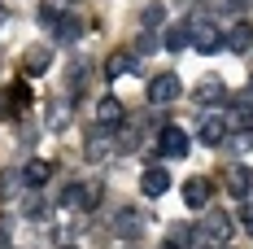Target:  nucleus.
Here are the masks:
<instances>
[{
  "mask_svg": "<svg viewBox=\"0 0 253 249\" xmlns=\"http://www.w3.org/2000/svg\"><path fill=\"white\" fill-rule=\"evenodd\" d=\"M188 26H192V49L197 52H218L223 49V31H218V22L210 18V13H197V18H188Z\"/></svg>",
  "mask_w": 253,
  "mask_h": 249,
  "instance_id": "f257e3e1",
  "label": "nucleus"
},
{
  "mask_svg": "<svg viewBox=\"0 0 253 249\" xmlns=\"http://www.w3.org/2000/svg\"><path fill=\"white\" fill-rule=\"evenodd\" d=\"M183 97V83H179V75H153L149 79V105H175V100Z\"/></svg>",
  "mask_w": 253,
  "mask_h": 249,
  "instance_id": "f03ea898",
  "label": "nucleus"
},
{
  "mask_svg": "<svg viewBox=\"0 0 253 249\" xmlns=\"http://www.w3.org/2000/svg\"><path fill=\"white\" fill-rule=\"evenodd\" d=\"M201 214H205V219H201V232L210 236V245H227V236H231L227 210H218V205H205Z\"/></svg>",
  "mask_w": 253,
  "mask_h": 249,
  "instance_id": "7ed1b4c3",
  "label": "nucleus"
},
{
  "mask_svg": "<svg viewBox=\"0 0 253 249\" xmlns=\"http://www.w3.org/2000/svg\"><path fill=\"white\" fill-rule=\"evenodd\" d=\"M109 227H114V236H123V241H135V236L144 232V214H140L135 205H123V210H114Z\"/></svg>",
  "mask_w": 253,
  "mask_h": 249,
  "instance_id": "20e7f679",
  "label": "nucleus"
},
{
  "mask_svg": "<svg viewBox=\"0 0 253 249\" xmlns=\"http://www.w3.org/2000/svg\"><path fill=\"white\" fill-rule=\"evenodd\" d=\"M188 149H192L188 131H179V127H162L157 131V153L162 157H188Z\"/></svg>",
  "mask_w": 253,
  "mask_h": 249,
  "instance_id": "39448f33",
  "label": "nucleus"
},
{
  "mask_svg": "<svg viewBox=\"0 0 253 249\" xmlns=\"http://www.w3.org/2000/svg\"><path fill=\"white\" fill-rule=\"evenodd\" d=\"M197 140H201L205 149H218V145L227 140V118H218V114H201V123H197Z\"/></svg>",
  "mask_w": 253,
  "mask_h": 249,
  "instance_id": "423d86ee",
  "label": "nucleus"
},
{
  "mask_svg": "<svg viewBox=\"0 0 253 249\" xmlns=\"http://www.w3.org/2000/svg\"><path fill=\"white\" fill-rule=\"evenodd\" d=\"M83 149H87V157H92V162H101L105 153H114V149H118V145H114V127L96 123L92 131H87V140H83Z\"/></svg>",
  "mask_w": 253,
  "mask_h": 249,
  "instance_id": "0eeeda50",
  "label": "nucleus"
},
{
  "mask_svg": "<svg viewBox=\"0 0 253 249\" xmlns=\"http://www.w3.org/2000/svg\"><path fill=\"white\" fill-rule=\"evenodd\" d=\"M192 100L197 105H223L227 100V88H223V79L218 75H205L197 88H192Z\"/></svg>",
  "mask_w": 253,
  "mask_h": 249,
  "instance_id": "6e6552de",
  "label": "nucleus"
},
{
  "mask_svg": "<svg viewBox=\"0 0 253 249\" xmlns=\"http://www.w3.org/2000/svg\"><path fill=\"white\" fill-rule=\"evenodd\" d=\"M48 66H52V49L48 44H31V49H26V57H22V70L26 75H48Z\"/></svg>",
  "mask_w": 253,
  "mask_h": 249,
  "instance_id": "1a4fd4ad",
  "label": "nucleus"
},
{
  "mask_svg": "<svg viewBox=\"0 0 253 249\" xmlns=\"http://www.w3.org/2000/svg\"><path fill=\"white\" fill-rule=\"evenodd\" d=\"M183 205H188V210H205V205H210V179H205V175H192V179L183 184Z\"/></svg>",
  "mask_w": 253,
  "mask_h": 249,
  "instance_id": "9d476101",
  "label": "nucleus"
},
{
  "mask_svg": "<svg viewBox=\"0 0 253 249\" xmlns=\"http://www.w3.org/2000/svg\"><path fill=\"white\" fill-rule=\"evenodd\" d=\"M140 188H144V197H162V193L170 188V171H166V166H144Z\"/></svg>",
  "mask_w": 253,
  "mask_h": 249,
  "instance_id": "9b49d317",
  "label": "nucleus"
},
{
  "mask_svg": "<svg viewBox=\"0 0 253 249\" xmlns=\"http://www.w3.org/2000/svg\"><path fill=\"white\" fill-rule=\"evenodd\" d=\"M223 44H227L231 52H240V57H245V52L253 49V26L245 22V18H236V26H231L227 35H223Z\"/></svg>",
  "mask_w": 253,
  "mask_h": 249,
  "instance_id": "f8f14e48",
  "label": "nucleus"
},
{
  "mask_svg": "<svg viewBox=\"0 0 253 249\" xmlns=\"http://www.w3.org/2000/svg\"><path fill=\"white\" fill-rule=\"evenodd\" d=\"M249 123H253V92H240V97L231 100V123H227V131L236 127V131H249Z\"/></svg>",
  "mask_w": 253,
  "mask_h": 249,
  "instance_id": "ddd939ff",
  "label": "nucleus"
},
{
  "mask_svg": "<svg viewBox=\"0 0 253 249\" xmlns=\"http://www.w3.org/2000/svg\"><path fill=\"white\" fill-rule=\"evenodd\" d=\"M227 188H231V197H236V201H249L253 171H249V166H227Z\"/></svg>",
  "mask_w": 253,
  "mask_h": 249,
  "instance_id": "4468645a",
  "label": "nucleus"
},
{
  "mask_svg": "<svg viewBox=\"0 0 253 249\" xmlns=\"http://www.w3.org/2000/svg\"><path fill=\"white\" fill-rule=\"evenodd\" d=\"M52 179V162H44V157H31L22 166V184L26 188H40V184H48Z\"/></svg>",
  "mask_w": 253,
  "mask_h": 249,
  "instance_id": "2eb2a0df",
  "label": "nucleus"
},
{
  "mask_svg": "<svg viewBox=\"0 0 253 249\" xmlns=\"http://www.w3.org/2000/svg\"><path fill=\"white\" fill-rule=\"evenodd\" d=\"M126 114H123V100L118 97H101L96 100V123H105V127H118Z\"/></svg>",
  "mask_w": 253,
  "mask_h": 249,
  "instance_id": "dca6fc26",
  "label": "nucleus"
},
{
  "mask_svg": "<svg viewBox=\"0 0 253 249\" xmlns=\"http://www.w3.org/2000/svg\"><path fill=\"white\" fill-rule=\"evenodd\" d=\"M162 44H166L170 52H183L188 44H192V26H188V22H175V26H166V40H162Z\"/></svg>",
  "mask_w": 253,
  "mask_h": 249,
  "instance_id": "f3484780",
  "label": "nucleus"
},
{
  "mask_svg": "<svg viewBox=\"0 0 253 249\" xmlns=\"http://www.w3.org/2000/svg\"><path fill=\"white\" fill-rule=\"evenodd\" d=\"M123 75H135V57L131 52H114L105 61V79H123Z\"/></svg>",
  "mask_w": 253,
  "mask_h": 249,
  "instance_id": "a211bd4d",
  "label": "nucleus"
},
{
  "mask_svg": "<svg viewBox=\"0 0 253 249\" xmlns=\"http://www.w3.org/2000/svg\"><path fill=\"white\" fill-rule=\"evenodd\" d=\"M52 35H57V44H75L79 35H83V22L70 18V13H61V22L52 26Z\"/></svg>",
  "mask_w": 253,
  "mask_h": 249,
  "instance_id": "6ab92c4d",
  "label": "nucleus"
},
{
  "mask_svg": "<svg viewBox=\"0 0 253 249\" xmlns=\"http://www.w3.org/2000/svg\"><path fill=\"white\" fill-rule=\"evenodd\" d=\"M87 75H92V66H87V61H75V66H70V75H66V92H70V100H75L79 92H83Z\"/></svg>",
  "mask_w": 253,
  "mask_h": 249,
  "instance_id": "aec40b11",
  "label": "nucleus"
},
{
  "mask_svg": "<svg viewBox=\"0 0 253 249\" xmlns=\"http://www.w3.org/2000/svg\"><path fill=\"white\" fill-rule=\"evenodd\" d=\"M162 22H166V4H149V9L140 13V31H157Z\"/></svg>",
  "mask_w": 253,
  "mask_h": 249,
  "instance_id": "412c9836",
  "label": "nucleus"
},
{
  "mask_svg": "<svg viewBox=\"0 0 253 249\" xmlns=\"http://www.w3.org/2000/svg\"><path fill=\"white\" fill-rule=\"evenodd\" d=\"M61 210H83V184H66L61 188Z\"/></svg>",
  "mask_w": 253,
  "mask_h": 249,
  "instance_id": "4be33fe9",
  "label": "nucleus"
},
{
  "mask_svg": "<svg viewBox=\"0 0 253 249\" xmlns=\"http://www.w3.org/2000/svg\"><path fill=\"white\" fill-rule=\"evenodd\" d=\"M101 197H105V184H101V179L83 184V210H96V205H101Z\"/></svg>",
  "mask_w": 253,
  "mask_h": 249,
  "instance_id": "5701e85b",
  "label": "nucleus"
},
{
  "mask_svg": "<svg viewBox=\"0 0 253 249\" xmlns=\"http://www.w3.org/2000/svg\"><path fill=\"white\" fill-rule=\"evenodd\" d=\"M40 22H44V26L61 22V0H44V4H40Z\"/></svg>",
  "mask_w": 253,
  "mask_h": 249,
  "instance_id": "b1692460",
  "label": "nucleus"
},
{
  "mask_svg": "<svg viewBox=\"0 0 253 249\" xmlns=\"http://www.w3.org/2000/svg\"><path fill=\"white\" fill-rule=\"evenodd\" d=\"M135 52H140V57H153V52H157V31H140V40H135Z\"/></svg>",
  "mask_w": 253,
  "mask_h": 249,
  "instance_id": "393cba45",
  "label": "nucleus"
},
{
  "mask_svg": "<svg viewBox=\"0 0 253 249\" xmlns=\"http://www.w3.org/2000/svg\"><path fill=\"white\" fill-rule=\"evenodd\" d=\"M4 97L13 100V109H26V105H31V88H26V83H13V88H9Z\"/></svg>",
  "mask_w": 253,
  "mask_h": 249,
  "instance_id": "a878e982",
  "label": "nucleus"
},
{
  "mask_svg": "<svg viewBox=\"0 0 253 249\" xmlns=\"http://www.w3.org/2000/svg\"><path fill=\"white\" fill-rule=\"evenodd\" d=\"M44 214H48L44 197H40V193H31V197H26V219H44Z\"/></svg>",
  "mask_w": 253,
  "mask_h": 249,
  "instance_id": "bb28decb",
  "label": "nucleus"
},
{
  "mask_svg": "<svg viewBox=\"0 0 253 249\" xmlns=\"http://www.w3.org/2000/svg\"><path fill=\"white\" fill-rule=\"evenodd\" d=\"M223 9L236 13V18H245V9H249V0H223Z\"/></svg>",
  "mask_w": 253,
  "mask_h": 249,
  "instance_id": "cd10ccee",
  "label": "nucleus"
},
{
  "mask_svg": "<svg viewBox=\"0 0 253 249\" xmlns=\"http://www.w3.org/2000/svg\"><path fill=\"white\" fill-rule=\"evenodd\" d=\"M240 223L253 232V205H249V201H240Z\"/></svg>",
  "mask_w": 253,
  "mask_h": 249,
  "instance_id": "c85d7f7f",
  "label": "nucleus"
},
{
  "mask_svg": "<svg viewBox=\"0 0 253 249\" xmlns=\"http://www.w3.org/2000/svg\"><path fill=\"white\" fill-rule=\"evenodd\" d=\"M13 114H18V109H13V100L0 97V118H13Z\"/></svg>",
  "mask_w": 253,
  "mask_h": 249,
  "instance_id": "c756f323",
  "label": "nucleus"
},
{
  "mask_svg": "<svg viewBox=\"0 0 253 249\" xmlns=\"http://www.w3.org/2000/svg\"><path fill=\"white\" fill-rule=\"evenodd\" d=\"M0 249H13V245H9V232H4V227H0Z\"/></svg>",
  "mask_w": 253,
  "mask_h": 249,
  "instance_id": "7c9ffc66",
  "label": "nucleus"
},
{
  "mask_svg": "<svg viewBox=\"0 0 253 249\" xmlns=\"http://www.w3.org/2000/svg\"><path fill=\"white\" fill-rule=\"evenodd\" d=\"M4 18H9V13H4V4H0V26H4Z\"/></svg>",
  "mask_w": 253,
  "mask_h": 249,
  "instance_id": "2f4dec72",
  "label": "nucleus"
},
{
  "mask_svg": "<svg viewBox=\"0 0 253 249\" xmlns=\"http://www.w3.org/2000/svg\"><path fill=\"white\" fill-rule=\"evenodd\" d=\"M205 249H227V245H205Z\"/></svg>",
  "mask_w": 253,
  "mask_h": 249,
  "instance_id": "473e14b6",
  "label": "nucleus"
},
{
  "mask_svg": "<svg viewBox=\"0 0 253 249\" xmlns=\"http://www.w3.org/2000/svg\"><path fill=\"white\" fill-rule=\"evenodd\" d=\"M162 249H175V245H162Z\"/></svg>",
  "mask_w": 253,
  "mask_h": 249,
  "instance_id": "72a5a7b5",
  "label": "nucleus"
},
{
  "mask_svg": "<svg viewBox=\"0 0 253 249\" xmlns=\"http://www.w3.org/2000/svg\"><path fill=\"white\" fill-rule=\"evenodd\" d=\"M61 249H75V245H61Z\"/></svg>",
  "mask_w": 253,
  "mask_h": 249,
  "instance_id": "f704fd0d",
  "label": "nucleus"
}]
</instances>
